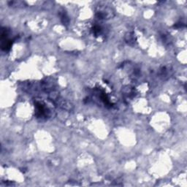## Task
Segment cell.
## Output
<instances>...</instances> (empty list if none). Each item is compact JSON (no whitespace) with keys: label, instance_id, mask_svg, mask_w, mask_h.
<instances>
[{"label":"cell","instance_id":"cell-1","mask_svg":"<svg viewBox=\"0 0 187 187\" xmlns=\"http://www.w3.org/2000/svg\"><path fill=\"white\" fill-rule=\"evenodd\" d=\"M96 16L99 20L109 19L114 16V12L108 7H100L96 10Z\"/></svg>","mask_w":187,"mask_h":187},{"label":"cell","instance_id":"cell-2","mask_svg":"<svg viewBox=\"0 0 187 187\" xmlns=\"http://www.w3.org/2000/svg\"><path fill=\"white\" fill-rule=\"evenodd\" d=\"M35 108H36V116L38 119H46L49 115V110L45 106L44 103L42 102L37 101L35 103Z\"/></svg>","mask_w":187,"mask_h":187},{"label":"cell","instance_id":"cell-3","mask_svg":"<svg viewBox=\"0 0 187 187\" xmlns=\"http://www.w3.org/2000/svg\"><path fill=\"white\" fill-rule=\"evenodd\" d=\"M125 40L129 45H134L136 44V37L133 32H128L125 35Z\"/></svg>","mask_w":187,"mask_h":187},{"label":"cell","instance_id":"cell-4","mask_svg":"<svg viewBox=\"0 0 187 187\" xmlns=\"http://www.w3.org/2000/svg\"><path fill=\"white\" fill-rule=\"evenodd\" d=\"M59 106L62 108L64 110H71L73 109V105L71 103H70L67 101L62 100L59 102Z\"/></svg>","mask_w":187,"mask_h":187},{"label":"cell","instance_id":"cell-5","mask_svg":"<svg viewBox=\"0 0 187 187\" xmlns=\"http://www.w3.org/2000/svg\"><path fill=\"white\" fill-rule=\"evenodd\" d=\"M92 32L94 36L96 37H99L102 35V28L100 27V26L96 25L94 27V28L92 29Z\"/></svg>","mask_w":187,"mask_h":187},{"label":"cell","instance_id":"cell-6","mask_svg":"<svg viewBox=\"0 0 187 187\" xmlns=\"http://www.w3.org/2000/svg\"><path fill=\"white\" fill-rule=\"evenodd\" d=\"M60 17H61V21L63 23V24L65 26H67L70 23V19H69V17L67 16V13L64 11H63V13H60Z\"/></svg>","mask_w":187,"mask_h":187}]
</instances>
